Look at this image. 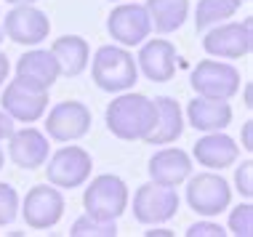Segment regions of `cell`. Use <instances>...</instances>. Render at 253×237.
Here are the masks:
<instances>
[{
  "mask_svg": "<svg viewBox=\"0 0 253 237\" xmlns=\"http://www.w3.org/2000/svg\"><path fill=\"white\" fill-rule=\"evenodd\" d=\"M16 78H22V80H27V83H32L38 88L51 91V85L61 78V72H59V64H56V59H53L51 51L32 48V51H27V53L19 56Z\"/></svg>",
  "mask_w": 253,
  "mask_h": 237,
  "instance_id": "ffe728a7",
  "label": "cell"
},
{
  "mask_svg": "<svg viewBox=\"0 0 253 237\" xmlns=\"http://www.w3.org/2000/svg\"><path fill=\"white\" fill-rule=\"evenodd\" d=\"M48 155H51L48 136L43 131H38V128L27 125L22 131H13L8 136V158L13 165L24 168V171L43 168Z\"/></svg>",
  "mask_w": 253,
  "mask_h": 237,
  "instance_id": "9a60e30c",
  "label": "cell"
},
{
  "mask_svg": "<svg viewBox=\"0 0 253 237\" xmlns=\"http://www.w3.org/2000/svg\"><path fill=\"white\" fill-rule=\"evenodd\" d=\"M64 216V195L53 184H38L22 200V219L30 229H53Z\"/></svg>",
  "mask_w": 253,
  "mask_h": 237,
  "instance_id": "4fadbf2b",
  "label": "cell"
},
{
  "mask_svg": "<svg viewBox=\"0 0 253 237\" xmlns=\"http://www.w3.org/2000/svg\"><path fill=\"white\" fill-rule=\"evenodd\" d=\"M3 38H5V35H3V30H0V45H3Z\"/></svg>",
  "mask_w": 253,
  "mask_h": 237,
  "instance_id": "d590c367",
  "label": "cell"
},
{
  "mask_svg": "<svg viewBox=\"0 0 253 237\" xmlns=\"http://www.w3.org/2000/svg\"><path fill=\"white\" fill-rule=\"evenodd\" d=\"M243 3H248V0H243Z\"/></svg>",
  "mask_w": 253,
  "mask_h": 237,
  "instance_id": "74e56055",
  "label": "cell"
},
{
  "mask_svg": "<svg viewBox=\"0 0 253 237\" xmlns=\"http://www.w3.org/2000/svg\"><path fill=\"white\" fill-rule=\"evenodd\" d=\"M19 216V195L5 181H0V227H8Z\"/></svg>",
  "mask_w": 253,
  "mask_h": 237,
  "instance_id": "484cf974",
  "label": "cell"
},
{
  "mask_svg": "<svg viewBox=\"0 0 253 237\" xmlns=\"http://www.w3.org/2000/svg\"><path fill=\"white\" fill-rule=\"evenodd\" d=\"M3 35L19 45H40L51 32L48 13L35 8V3L13 5L3 19Z\"/></svg>",
  "mask_w": 253,
  "mask_h": 237,
  "instance_id": "8fae6325",
  "label": "cell"
},
{
  "mask_svg": "<svg viewBox=\"0 0 253 237\" xmlns=\"http://www.w3.org/2000/svg\"><path fill=\"white\" fill-rule=\"evenodd\" d=\"M149 181L163 187H179L192 176V155H187L179 147H166V150H157L149 158L147 165Z\"/></svg>",
  "mask_w": 253,
  "mask_h": 237,
  "instance_id": "e0dca14e",
  "label": "cell"
},
{
  "mask_svg": "<svg viewBox=\"0 0 253 237\" xmlns=\"http://www.w3.org/2000/svg\"><path fill=\"white\" fill-rule=\"evenodd\" d=\"M176 62H179L176 45L163 38H155V40L147 38L139 48V56H136L139 72L147 80H152V83H168V80H173Z\"/></svg>",
  "mask_w": 253,
  "mask_h": 237,
  "instance_id": "5bb4252c",
  "label": "cell"
},
{
  "mask_svg": "<svg viewBox=\"0 0 253 237\" xmlns=\"http://www.w3.org/2000/svg\"><path fill=\"white\" fill-rule=\"evenodd\" d=\"M147 237H173V232L170 229H149V232H144Z\"/></svg>",
  "mask_w": 253,
  "mask_h": 237,
  "instance_id": "1f68e13d",
  "label": "cell"
},
{
  "mask_svg": "<svg viewBox=\"0 0 253 237\" xmlns=\"http://www.w3.org/2000/svg\"><path fill=\"white\" fill-rule=\"evenodd\" d=\"M240 150L253 152V120H245L243 123V147Z\"/></svg>",
  "mask_w": 253,
  "mask_h": 237,
  "instance_id": "f1b7e54d",
  "label": "cell"
},
{
  "mask_svg": "<svg viewBox=\"0 0 253 237\" xmlns=\"http://www.w3.org/2000/svg\"><path fill=\"white\" fill-rule=\"evenodd\" d=\"M229 232L235 237H251L253 235V205L248 202H240L229 211Z\"/></svg>",
  "mask_w": 253,
  "mask_h": 237,
  "instance_id": "d4e9b609",
  "label": "cell"
},
{
  "mask_svg": "<svg viewBox=\"0 0 253 237\" xmlns=\"http://www.w3.org/2000/svg\"><path fill=\"white\" fill-rule=\"evenodd\" d=\"M70 235L72 237H115L118 235V221L83 213V216H78V219L72 221Z\"/></svg>",
  "mask_w": 253,
  "mask_h": 237,
  "instance_id": "cb8c5ba5",
  "label": "cell"
},
{
  "mask_svg": "<svg viewBox=\"0 0 253 237\" xmlns=\"http://www.w3.org/2000/svg\"><path fill=\"white\" fill-rule=\"evenodd\" d=\"M5 3H11V5H24V3H38V0H5Z\"/></svg>",
  "mask_w": 253,
  "mask_h": 237,
  "instance_id": "836d02e7",
  "label": "cell"
},
{
  "mask_svg": "<svg viewBox=\"0 0 253 237\" xmlns=\"http://www.w3.org/2000/svg\"><path fill=\"white\" fill-rule=\"evenodd\" d=\"M109 3H123V0H109Z\"/></svg>",
  "mask_w": 253,
  "mask_h": 237,
  "instance_id": "8d00e7d4",
  "label": "cell"
},
{
  "mask_svg": "<svg viewBox=\"0 0 253 237\" xmlns=\"http://www.w3.org/2000/svg\"><path fill=\"white\" fill-rule=\"evenodd\" d=\"M11 133H13V120L3 110H0V141H5Z\"/></svg>",
  "mask_w": 253,
  "mask_h": 237,
  "instance_id": "f546056e",
  "label": "cell"
},
{
  "mask_svg": "<svg viewBox=\"0 0 253 237\" xmlns=\"http://www.w3.org/2000/svg\"><path fill=\"white\" fill-rule=\"evenodd\" d=\"M235 187L245 200L253 198V160H245L235 168Z\"/></svg>",
  "mask_w": 253,
  "mask_h": 237,
  "instance_id": "4316f807",
  "label": "cell"
},
{
  "mask_svg": "<svg viewBox=\"0 0 253 237\" xmlns=\"http://www.w3.org/2000/svg\"><path fill=\"white\" fill-rule=\"evenodd\" d=\"M3 162H5V155H3V147H0V168H3Z\"/></svg>",
  "mask_w": 253,
  "mask_h": 237,
  "instance_id": "e575fe53",
  "label": "cell"
},
{
  "mask_svg": "<svg viewBox=\"0 0 253 237\" xmlns=\"http://www.w3.org/2000/svg\"><path fill=\"white\" fill-rule=\"evenodd\" d=\"M152 101H155L157 118H155V125H152V131H149V136L144 141L149 147H166V144L179 141L181 133H184L181 104L170 96H155Z\"/></svg>",
  "mask_w": 253,
  "mask_h": 237,
  "instance_id": "ac0fdd59",
  "label": "cell"
},
{
  "mask_svg": "<svg viewBox=\"0 0 253 237\" xmlns=\"http://www.w3.org/2000/svg\"><path fill=\"white\" fill-rule=\"evenodd\" d=\"M149 24L160 35H170V32L181 30V24L189 16V0H147L144 3Z\"/></svg>",
  "mask_w": 253,
  "mask_h": 237,
  "instance_id": "7402d4cb",
  "label": "cell"
},
{
  "mask_svg": "<svg viewBox=\"0 0 253 237\" xmlns=\"http://www.w3.org/2000/svg\"><path fill=\"white\" fill-rule=\"evenodd\" d=\"M192 158L200 162L203 168H211V171H224V168H232L240 158V147L237 141L224 131H211L203 133L200 139L195 141L192 147Z\"/></svg>",
  "mask_w": 253,
  "mask_h": 237,
  "instance_id": "2e32d148",
  "label": "cell"
},
{
  "mask_svg": "<svg viewBox=\"0 0 253 237\" xmlns=\"http://www.w3.org/2000/svg\"><path fill=\"white\" fill-rule=\"evenodd\" d=\"M203 48L213 59H243L253 51V19L221 22L205 30Z\"/></svg>",
  "mask_w": 253,
  "mask_h": 237,
  "instance_id": "5b68a950",
  "label": "cell"
},
{
  "mask_svg": "<svg viewBox=\"0 0 253 237\" xmlns=\"http://www.w3.org/2000/svg\"><path fill=\"white\" fill-rule=\"evenodd\" d=\"M187 120L195 131L211 133V131H227L232 123V107L224 99H205L195 96L187 104Z\"/></svg>",
  "mask_w": 253,
  "mask_h": 237,
  "instance_id": "d6986e66",
  "label": "cell"
},
{
  "mask_svg": "<svg viewBox=\"0 0 253 237\" xmlns=\"http://www.w3.org/2000/svg\"><path fill=\"white\" fill-rule=\"evenodd\" d=\"M0 110H3L13 123H38L40 118L48 110V91L45 88H38L32 83H27L22 78H13L3 91V99H0Z\"/></svg>",
  "mask_w": 253,
  "mask_h": 237,
  "instance_id": "ba28073f",
  "label": "cell"
},
{
  "mask_svg": "<svg viewBox=\"0 0 253 237\" xmlns=\"http://www.w3.org/2000/svg\"><path fill=\"white\" fill-rule=\"evenodd\" d=\"M187 202L203 219H216L232 202V187L221 171H203L187 179Z\"/></svg>",
  "mask_w": 253,
  "mask_h": 237,
  "instance_id": "277c9868",
  "label": "cell"
},
{
  "mask_svg": "<svg viewBox=\"0 0 253 237\" xmlns=\"http://www.w3.org/2000/svg\"><path fill=\"white\" fill-rule=\"evenodd\" d=\"M8 72H11V64H8V59H5V53H0V88L5 85V78H8Z\"/></svg>",
  "mask_w": 253,
  "mask_h": 237,
  "instance_id": "4dcf8cb0",
  "label": "cell"
},
{
  "mask_svg": "<svg viewBox=\"0 0 253 237\" xmlns=\"http://www.w3.org/2000/svg\"><path fill=\"white\" fill-rule=\"evenodd\" d=\"M155 118H157L155 101L144 93H133V91L118 93L104 112L109 133L120 141H144L155 125Z\"/></svg>",
  "mask_w": 253,
  "mask_h": 237,
  "instance_id": "6da1fadb",
  "label": "cell"
},
{
  "mask_svg": "<svg viewBox=\"0 0 253 237\" xmlns=\"http://www.w3.org/2000/svg\"><path fill=\"white\" fill-rule=\"evenodd\" d=\"M187 237H227V229L221 224H216L213 219H203V221H195L187 229Z\"/></svg>",
  "mask_w": 253,
  "mask_h": 237,
  "instance_id": "83f0119b",
  "label": "cell"
},
{
  "mask_svg": "<svg viewBox=\"0 0 253 237\" xmlns=\"http://www.w3.org/2000/svg\"><path fill=\"white\" fill-rule=\"evenodd\" d=\"M107 32L109 38L118 45H126V48H133V45H141L152 32V24H149L147 8L139 5L136 0H123L120 5H115L107 16Z\"/></svg>",
  "mask_w": 253,
  "mask_h": 237,
  "instance_id": "30bf717a",
  "label": "cell"
},
{
  "mask_svg": "<svg viewBox=\"0 0 253 237\" xmlns=\"http://www.w3.org/2000/svg\"><path fill=\"white\" fill-rule=\"evenodd\" d=\"M51 53L59 64V72L64 78H78L88 70L91 62V48H88V40L80 35H61L59 40H53Z\"/></svg>",
  "mask_w": 253,
  "mask_h": 237,
  "instance_id": "44dd1931",
  "label": "cell"
},
{
  "mask_svg": "<svg viewBox=\"0 0 253 237\" xmlns=\"http://www.w3.org/2000/svg\"><path fill=\"white\" fill-rule=\"evenodd\" d=\"M83 205H85V213L118 221L131 205V192H128V184L120 176L101 173L96 179H91V184L85 187Z\"/></svg>",
  "mask_w": 253,
  "mask_h": 237,
  "instance_id": "3957f363",
  "label": "cell"
},
{
  "mask_svg": "<svg viewBox=\"0 0 253 237\" xmlns=\"http://www.w3.org/2000/svg\"><path fill=\"white\" fill-rule=\"evenodd\" d=\"M179 213V195L176 187H163L147 181L133 192V219L144 227L166 224Z\"/></svg>",
  "mask_w": 253,
  "mask_h": 237,
  "instance_id": "52a82bcc",
  "label": "cell"
},
{
  "mask_svg": "<svg viewBox=\"0 0 253 237\" xmlns=\"http://www.w3.org/2000/svg\"><path fill=\"white\" fill-rule=\"evenodd\" d=\"M91 110L83 101H59L51 107L48 118H45V136L61 144L83 139L91 131Z\"/></svg>",
  "mask_w": 253,
  "mask_h": 237,
  "instance_id": "7c38bea8",
  "label": "cell"
},
{
  "mask_svg": "<svg viewBox=\"0 0 253 237\" xmlns=\"http://www.w3.org/2000/svg\"><path fill=\"white\" fill-rule=\"evenodd\" d=\"M243 0H200L195 8V30L205 32L211 27L227 22L237 11H240Z\"/></svg>",
  "mask_w": 253,
  "mask_h": 237,
  "instance_id": "603a6c76",
  "label": "cell"
},
{
  "mask_svg": "<svg viewBox=\"0 0 253 237\" xmlns=\"http://www.w3.org/2000/svg\"><path fill=\"white\" fill-rule=\"evenodd\" d=\"M93 160L83 147H61L45 160V176L48 184L59 189H78L91 179Z\"/></svg>",
  "mask_w": 253,
  "mask_h": 237,
  "instance_id": "9c48e42d",
  "label": "cell"
},
{
  "mask_svg": "<svg viewBox=\"0 0 253 237\" xmlns=\"http://www.w3.org/2000/svg\"><path fill=\"white\" fill-rule=\"evenodd\" d=\"M189 85L197 96L205 99H235L240 93V72L227 62H216V59H203L189 75Z\"/></svg>",
  "mask_w": 253,
  "mask_h": 237,
  "instance_id": "8992f818",
  "label": "cell"
},
{
  "mask_svg": "<svg viewBox=\"0 0 253 237\" xmlns=\"http://www.w3.org/2000/svg\"><path fill=\"white\" fill-rule=\"evenodd\" d=\"M88 64H91V78L96 83V88H101L107 93L131 91L133 83L139 80V67H136L133 53L118 43L101 45Z\"/></svg>",
  "mask_w": 253,
  "mask_h": 237,
  "instance_id": "7a4b0ae2",
  "label": "cell"
},
{
  "mask_svg": "<svg viewBox=\"0 0 253 237\" xmlns=\"http://www.w3.org/2000/svg\"><path fill=\"white\" fill-rule=\"evenodd\" d=\"M243 101H245V110H253V101H251V85H245V93H243Z\"/></svg>",
  "mask_w": 253,
  "mask_h": 237,
  "instance_id": "d6a6232c",
  "label": "cell"
}]
</instances>
